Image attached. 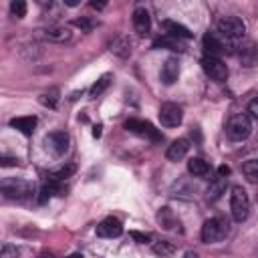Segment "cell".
<instances>
[{
    "label": "cell",
    "mask_w": 258,
    "mask_h": 258,
    "mask_svg": "<svg viewBox=\"0 0 258 258\" xmlns=\"http://www.w3.org/2000/svg\"><path fill=\"white\" fill-rule=\"evenodd\" d=\"M36 117L34 115H26V117H14V119H10V127H14V129H18L22 135H26V137H30L32 133H34V129H36Z\"/></svg>",
    "instance_id": "ac0fdd59"
},
{
    "label": "cell",
    "mask_w": 258,
    "mask_h": 258,
    "mask_svg": "<svg viewBox=\"0 0 258 258\" xmlns=\"http://www.w3.org/2000/svg\"><path fill=\"white\" fill-rule=\"evenodd\" d=\"M153 252H155L157 256L165 258V256H171V254L175 252V246H173L169 240H157V242L153 244Z\"/></svg>",
    "instance_id": "4316f807"
},
{
    "label": "cell",
    "mask_w": 258,
    "mask_h": 258,
    "mask_svg": "<svg viewBox=\"0 0 258 258\" xmlns=\"http://www.w3.org/2000/svg\"><path fill=\"white\" fill-rule=\"evenodd\" d=\"M0 191H2V196L6 200H18V202L20 200H28L34 194L32 185L28 181H24V179H18V177H6V179H2L0 181Z\"/></svg>",
    "instance_id": "6da1fadb"
},
{
    "label": "cell",
    "mask_w": 258,
    "mask_h": 258,
    "mask_svg": "<svg viewBox=\"0 0 258 258\" xmlns=\"http://www.w3.org/2000/svg\"><path fill=\"white\" fill-rule=\"evenodd\" d=\"M242 173L250 183H258V159H248L242 165Z\"/></svg>",
    "instance_id": "d4e9b609"
},
{
    "label": "cell",
    "mask_w": 258,
    "mask_h": 258,
    "mask_svg": "<svg viewBox=\"0 0 258 258\" xmlns=\"http://www.w3.org/2000/svg\"><path fill=\"white\" fill-rule=\"evenodd\" d=\"M179 77V62L175 56H169L161 69V83L163 85H173Z\"/></svg>",
    "instance_id": "e0dca14e"
},
{
    "label": "cell",
    "mask_w": 258,
    "mask_h": 258,
    "mask_svg": "<svg viewBox=\"0 0 258 258\" xmlns=\"http://www.w3.org/2000/svg\"><path fill=\"white\" fill-rule=\"evenodd\" d=\"M64 4H67V6H77L79 2H77V0H64Z\"/></svg>",
    "instance_id": "f35d334b"
},
{
    "label": "cell",
    "mask_w": 258,
    "mask_h": 258,
    "mask_svg": "<svg viewBox=\"0 0 258 258\" xmlns=\"http://www.w3.org/2000/svg\"><path fill=\"white\" fill-rule=\"evenodd\" d=\"M218 175H220V177H228V175H230V167H228V165H220V167H218Z\"/></svg>",
    "instance_id": "e575fe53"
},
{
    "label": "cell",
    "mask_w": 258,
    "mask_h": 258,
    "mask_svg": "<svg viewBox=\"0 0 258 258\" xmlns=\"http://www.w3.org/2000/svg\"><path fill=\"white\" fill-rule=\"evenodd\" d=\"M204 50H206V56H218L220 58V54L230 50V48L226 46L222 34L218 36L216 32H206L204 34Z\"/></svg>",
    "instance_id": "8fae6325"
},
{
    "label": "cell",
    "mask_w": 258,
    "mask_h": 258,
    "mask_svg": "<svg viewBox=\"0 0 258 258\" xmlns=\"http://www.w3.org/2000/svg\"><path fill=\"white\" fill-rule=\"evenodd\" d=\"M157 222H159V226L161 228H165V230H175L177 226H179V222H177V218L173 216V212L169 210V208H159V212H157Z\"/></svg>",
    "instance_id": "603a6c76"
},
{
    "label": "cell",
    "mask_w": 258,
    "mask_h": 258,
    "mask_svg": "<svg viewBox=\"0 0 258 258\" xmlns=\"http://www.w3.org/2000/svg\"><path fill=\"white\" fill-rule=\"evenodd\" d=\"M125 129L135 133V135H139V137H145V139H149L153 143H161V139H163V135L149 121H143V119H127L125 121Z\"/></svg>",
    "instance_id": "8992f818"
},
{
    "label": "cell",
    "mask_w": 258,
    "mask_h": 258,
    "mask_svg": "<svg viewBox=\"0 0 258 258\" xmlns=\"http://www.w3.org/2000/svg\"><path fill=\"white\" fill-rule=\"evenodd\" d=\"M75 171H77V163L67 161V163L58 165L56 169L48 171V173H46V181H52V183H62L64 179L73 177V175H75Z\"/></svg>",
    "instance_id": "9a60e30c"
},
{
    "label": "cell",
    "mask_w": 258,
    "mask_h": 258,
    "mask_svg": "<svg viewBox=\"0 0 258 258\" xmlns=\"http://www.w3.org/2000/svg\"><path fill=\"white\" fill-rule=\"evenodd\" d=\"M252 133V121L248 115L244 113H238V115H232L226 123V135L232 139V141H244L248 139Z\"/></svg>",
    "instance_id": "3957f363"
},
{
    "label": "cell",
    "mask_w": 258,
    "mask_h": 258,
    "mask_svg": "<svg viewBox=\"0 0 258 258\" xmlns=\"http://www.w3.org/2000/svg\"><path fill=\"white\" fill-rule=\"evenodd\" d=\"M230 212L236 222H244L250 214V198L242 185H234L230 194Z\"/></svg>",
    "instance_id": "277c9868"
},
{
    "label": "cell",
    "mask_w": 258,
    "mask_h": 258,
    "mask_svg": "<svg viewBox=\"0 0 258 258\" xmlns=\"http://www.w3.org/2000/svg\"><path fill=\"white\" fill-rule=\"evenodd\" d=\"M187 151H189V141H187L185 137H179V139H175V141L167 147L165 157H167L169 161H179V159H183V157L187 155Z\"/></svg>",
    "instance_id": "2e32d148"
},
{
    "label": "cell",
    "mask_w": 258,
    "mask_h": 258,
    "mask_svg": "<svg viewBox=\"0 0 258 258\" xmlns=\"http://www.w3.org/2000/svg\"><path fill=\"white\" fill-rule=\"evenodd\" d=\"M121 234H123V224L113 216H109L97 224V236H101V238H119Z\"/></svg>",
    "instance_id": "4fadbf2b"
},
{
    "label": "cell",
    "mask_w": 258,
    "mask_h": 258,
    "mask_svg": "<svg viewBox=\"0 0 258 258\" xmlns=\"http://www.w3.org/2000/svg\"><path fill=\"white\" fill-rule=\"evenodd\" d=\"M129 236H131L135 242H139V244H147V242L151 240L149 234H141V232H129Z\"/></svg>",
    "instance_id": "4dcf8cb0"
},
{
    "label": "cell",
    "mask_w": 258,
    "mask_h": 258,
    "mask_svg": "<svg viewBox=\"0 0 258 258\" xmlns=\"http://www.w3.org/2000/svg\"><path fill=\"white\" fill-rule=\"evenodd\" d=\"M159 46L161 48H169V50H177V52L185 50V42L181 38H175V36H169V34H163L153 42V48H159Z\"/></svg>",
    "instance_id": "44dd1931"
},
{
    "label": "cell",
    "mask_w": 258,
    "mask_h": 258,
    "mask_svg": "<svg viewBox=\"0 0 258 258\" xmlns=\"http://www.w3.org/2000/svg\"><path fill=\"white\" fill-rule=\"evenodd\" d=\"M38 34L48 42H67L73 36L67 26H46V28H40Z\"/></svg>",
    "instance_id": "5bb4252c"
},
{
    "label": "cell",
    "mask_w": 258,
    "mask_h": 258,
    "mask_svg": "<svg viewBox=\"0 0 258 258\" xmlns=\"http://www.w3.org/2000/svg\"><path fill=\"white\" fill-rule=\"evenodd\" d=\"M133 28L139 36H147L151 30V16L145 6H137L133 10Z\"/></svg>",
    "instance_id": "7c38bea8"
},
{
    "label": "cell",
    "mask_w": 258,
    "mask_h": 258,
    "mask_svg": "<svg viewBox=\"0 0 258 258\" xmlns=\"http://www.w3.org/2000/svg\"><path fill=\"white\" fill-rule=\"evenodd\" d=\"M2 258H16L18 256V250H16V246H10V244H4L2 246V254H0Z\"/></svg>",
    "instance_id": "f546056e"
},
{
    "label": "cell",
    "mask_w": 258,
    "mask_h": 258,
    "mask_svg": "<svg viewBox=\"0 0 258 258\" xmlns=\"http://www.w3.org/2000/svg\"><path fill=\"white\" fill-rule=\"evenodd\" d=\"M131 48H133V42L129 40V36H117L113 42H111V52L117 54L119 58H127L131 54Z\"/></svg>",
    "instance_id": "7402d4cb"
},
{
    "label": "cell",
    "mask_w": 258,
    "mask_h": 258,
    "mask_svg": "<svg viewBox=\"0 0 258 258\" xmlns=\"http://www.w3.org/2000/svg\"><path fill=\"white\" fill-rule=\"evenodd\" d=\"M218 32L224 38H240L246 32V24H244V20L240 16H234V14L222 16L218 20Z\"/></svg>",
    "instance_id": "5b68a950"
},
{
    "label": "cell",
    "mask_w": 258,
    "mask_h": 258,
    "mask_svg": "<svg viewBox=\"0 0 258 258\" xmlns=\"http://www.w3.org/2000/svg\"><path fill=\"white\" fill-rule=\"evenodd\" d=\"M161 26H163L165 34L175 36V38H181V40H189V38L194 36L187 26H183V24H179V22H175V20H163Z\"/></svg>",
    "instance_id": "d6986e66"
},
{
    "label": "cell",
    "mask_w": 258,
    "mask_h": 258,
    "mask_svg": "<svg viewBox=\"0 0 258 258\" xmlns=\"http://www.w3.org/2000/svg\"><path fill=\"white\" fill-rule=\"evenodd\" d=\"M38 101H40V105L54 109V107H56V103H58V89H50V91L42 93V95L38 97Z\"/></svg>",
    "instance_id": "83f0119b"
},
{
    "label": "cell",
    "mask_w": 258,
    "mask_h": 258,
    "mask_svg": "<svg viewBox=\"0 0 258 258\" xmlns=\"http://www.w3.org/2000/svg\"><path fill=\"white\" fill-rule=\"evenodd\" d=\"M183 258H200V256H198L196 252H191V250H189V252H185V254H183Z\"/></svg>",
    "instance_id": "74e56055"
},
{
    "label": "cell",
    "mask_w": 258,
    "mask_h": 258,
    "mask_svg": "<svg viewBox=\"0 0 258 258\" xmlns=\"http://www.w3.org/2000/svg\"><path fill=\"white\" fill-rule=\"evenodd\" d=\"M44 147L52 155H64L69 149V135L64 131H52L44 137Z\"/></svg>",
    "instance_id": "30bf717a"
},
{
    "label": "cell",
    "mask_w": 258,
    "mask_h": 258,
    "mask_svg": "<svg viewBox=\"0 0 258 258\" xmlns=\"http://www.w3.org/2000/svg\"><path fill=\"white\" fill-rule=\"evenodd\" d=\"M202 69H204V73H206L212 81L222 83V81L228 79V67H226V62H224L222 58H218V56H204V58H202Z\"/></svg>",
    "instance_id": "52a82bcc"
},
{
    "label": "cell",
    "mask_w": 258,
    "mask_h": 258,
    "mask_svg": "<svg viewBox=\"0 0 258 258\" xmlns=\"http://www.w3.org/2000/svg\"><path fill=\"white\" fill-rule=\"evenodd\" d=\"M183 119V109L177 103H163L159 107V121L163 127H177L181 125Z\"/></svg>",
    "instance_id": "ba28073f"
},
{
    "label": "cell",
    "mask_w": 258,
    "mask_h": 258,
    "mask_svg": "<svg viewBox=\"0 0 258 258\" xmlns=\"http://www.w3.org/2000/svg\"><path fill=\"white\" fill-rule=\"evenodd\" d=\"M73 24H75V26H79L81 30H85V32H89V30L93 28V22H89L87 18H79V20H75Z\"/></svg>",
    "instance_id": "1f68e13d"
},
{
    "label": "cell",
    "mask_w": 258,
    "mask_h": 258,
    "mask_svg": "<svg viewBox=\"0 0 258 258\" xmlns=\"http://www.w3.org/2000/svg\"><path fill=\"white\" fill-rule=\"evenodd\" d=\"M93 137H101V125H97V127L93 129Z\"/></svg>",
    "instance_id": "8d00e7d4"
},
{
    "label": "cell",
    "mask_w": 258,
    "mask_h": 258,
    "mask_svg": "<svg viewBox=\"0 0 258 258\" xmlns=\"http://www.w3.org/2000/svg\"><path fill=\"white\" fill-rule=\"evenodd\" d=\"M0 165H2V167H16V165H18V159H16V157H8V155H4V157L0 159Z\"/></svg>",
    "instance_id": "d6a6232c"
},
{
    "label": "cell",
    "mask_w": 258,
    "mask_h": 258,
    "mask_svg": "<svg viewBox=\"0 0 258 258\" xmlns=\"http://www.w3.org/2000/svg\"><path fill=\"white\" fill-rule=\"evenodd\" d=\"M228 232H230L228 220L216 216V218H210V220L204 222V226H202V240L206 244H214V242L224 240L228 236Z\"/></svg>",
    "instance_id": "7a4b0ae2"
},
{
    "label": "cell",
    "mask_w": 258,
    "mask_h": 258,
    "mask_svg": "<svg viewBox=\"0 0 258 258\" xmlns=\"http://www.w3.org/2000/svg\"><path fill=\"white\" fill-rule=\"evenodd\" d=\"M111 79H113V77H111L109 73H107V75H103V77H101V79H99V81L89 89V97H91V99H97L99 95H103V91L111 85Z\"/></svg>",
    "instance_id": "484cf974"
},
{
    "label": "cell",
    "mask_w": 258,
    "mask_h": 258,
    "mask_svg": "<svg viewBox=\"0 0 258 258\" xmlns=\"http://www.w3.org/2000/svg\"><path fill=\"white\" fill-rule=\"evenodd\" d=\"M236 56L240 58V62L248 69L258 64V44L254 40H244L242 44L236 46Z\"/></svg>",
    "instance_id": "9c48e42d"
},
{
    "label": "cell",
    "mask_w": 258,
    "mask_h": 258,
    "mask_svg": "<svg viewBox=\"0 0 258 258\" xmlns=\"http://www.w3.org/2000/svg\"><path fill=\"white\" fill-rule=\"evenodd\" d=\"M91 8H95V10H103V8H105V2H91Z\"/></svg>",
    "instance_id": "d590c367"
},
{
    "label": "cell",
    "mask_w": 258,
    "mask_h": 258,
    "mask_svg": "<svg viewBox=\"0 0 258 258\" xmlns=\"http://www.w3.org/2000/svg\"><path fill=\"white\" fill-rule=\"evenodd\" d=\"M67 258H83V254H79V252H75V254H71V256H67Z\"/></svg>",
    "instance_id": "ab89813d"
},
{
    "label": "cell",
    "mask_w": 258,
    "mask_h": 258,
    "mask_svg": "<svg viewBox=\"0 0 258 258\" xmlns=\"http://www.w3.org/2000/svg\"><path fill=\"white\" fill-rule=\"evenodd\" d=\"M187 171H189L191 175H196V177H204V179H208V177L212 175V167H210V163L204 161L202 157H191V159L187 161Z\"/></svg>",
    "instance_id": "ffe728a7"
},
{
    "label": "cell",
    "mask_w": 258,
    "mask_h": 258,
    "mask_svg": "<svg viewBox=\"0 0 258 258\" xmlns=\"http://www.w3.org/2000/svg\"><path fill=\"white\" fill-rule=\"evenodd\" d=\"M248 113H250L254 119H258V97H254V99L248 103Z\"/></svg>",
    "instance_id": "836d02e7"
},
{
    "label": "cell",
    "mask_w": 258,
    "mask_h": 258,
    "mask_svg": "<svg viewBox=\"0 0 258 258\" xmlns=\"http://www.w3.org/2000/svg\"><path fill=\"white\" fill-rule=\"evenodd\" d=\"M10 12L14 18H24L26 16V2L24 0H12L10 2Z\"/></svg>",
    "instance_id": "f1b7e54d"
},
{
    "label": "cell",
    "mask_w": 258,
    "mask_h": 258,
    "mask_svg": "<svg viewBox=\"0 0 258 258\" xmlns=\"http://www.w3.org/2000/svg\"><path fill=\"white\" fill-rule=\"evenodd\" d=\"M226 187H228V177H216L210 181V187H208V198L210 200H218L222 194H226Z\"/></svg>",
    "instance_id": "cb8c5ba5"
}]
</instances>
